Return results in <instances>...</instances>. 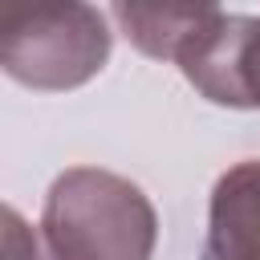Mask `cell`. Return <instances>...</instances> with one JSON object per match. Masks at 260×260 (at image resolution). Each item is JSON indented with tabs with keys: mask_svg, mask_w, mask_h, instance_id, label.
<instances>
[{
	"mask_svg": "<svg viewBox=\"0 0 260 260\" xmlns=\"http://www.w3.org/2000/svg\"><path fill=\"white\" fill-rule=\"evenodd\" d=\"M110 24L89 4L20 8L0 20V65L28 89H77L110 61Z\"/></svg>",
	"mask_w": 260,
	"mask_h": 260,
	"instance_id": "cell-2",
	"label": "cell"
},
{
	"mask_svg": "<svg viewBox=\"0 0 260 260\" xmlns=\"http://www.w3.org/2000/svg\"><path fill=\"white\" fill-rule=\"evenodd\" d=\"M41 236L57 260H150L158 215L138 183L98 167H69L45 195Z\"/></svg>",
	"mask_w": 260,
	"mask_h": 260,
	"instance_id": "cell-1",
	"label": "cell"
},
{
	"mask_svg": "<svg viewBox=\"0 0 260 260\" xmlns=\"http://www.w3.org/2000/svg\"><path fill=\"white\" fill-rule=\"evenodd\" d=\"M211 260H260V158H244L215 179L207 211Z\"/></svg>",
	"mask_w": 260,
	"mask_h": 260,
	"instance_id": "cell-3",
	"label": "cell"
},
{
	"mask_svg": "<svg viewBox=\"0 0 260 260\" xmlns=\"http://www.w3.org/2000/svg\"><path fill=\"white\" fill-rule=\"evenodd\" d=\"M4 260H57L45 236H37L16 207H4Z\"/></svg>",
	"mask_w": 260,
	"mask_h": 260,
	"instance_id": "cell-6",
	"label": "cell"
},
{
	"mask_svg": "<svg viewBox=\"0 0 260 260\" xmlns=\"http://www.w3.org/2000/svg\"><path fill=\"white\" fill-rule=\"evenodd\" d=\"M211 16V4H114L122 32L158 61H179V53L207 28Z\"/></svg>",
	"mask_w": 260,
	"mask_h": 260,
	"instance_id": "cell-4",
	"label": "cell"
},
{
	"mask_svg": "<svg viewBox=\"0 0 260 260\" xmlns=\"http://www.w3.org/2000/svg\"><path fill=\"white\" fill-rule=\"evenodd\" d=\"M240 102L244 110L260 106V16H244V41H240Z\"/></svg>",
	"mask_w": 260,
	"mask_h": 260,
	"instance_id": "cell-5",
	"label": "cell"
}]
</instances>
